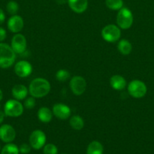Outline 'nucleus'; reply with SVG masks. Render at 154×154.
Here are the masks:
<instances>
[{"mask_svg":"<svg viewBox=\"0 0 154 154\" xmlns=\"http://www.w3.org/2000/svg\"><path fill=\"white\" fill-rule=\"evenodd\" d=\"M7 37L6 30L2 27H0V42H2Z\"/></svg>","mask_w":154,"mask_h":154,"instance_id":"obj_28","label":"nucleus"},{"mask_svg":"<svg viewBox=\"0 0 154 154\" xmlns=\"http://www.w3.org/2000/svg\"><path fill=\"white\" fill-rule=\"evenodd\" d=\"M147 92L146 86L140 80H133L128 85V93L135 99H140L146 95Z\"/></svg>","mask_w":154,"mask_h":154,"instance_id":"obj_6","label":"nucleus"},{"mask_svg":"<svg viewBox=\"0 0 154 154\" xmlns=\"http://www.w3.org/2000/svg\"><path fill=\"white\" fill-rule=\"evenodd\" d=\"M24 106L22 103L17 99H9L4 106V113L6 116L11 117H20L24 113Z\"/></svg>","mask_w":154,"mask_h":154,"instance_id":"obj_4","label":"nucleus"},{"mask_svg":"<svg viewBox=\"0 0 154 154\" xmlns=\"http://www.w3.org/2000/svg\"><path fill=\"white\" fill-rule=\"evenodd\" d=\"M0 149H1V146H0Z\"/></svg>","mask_w":154,"mask_h":154,"instance_id":"obj_32","label":"nucleus"},{"mask_svg":"<svg viewBox=\"0 0 154 154\" xmlns=\"http://www.w3.org/2000/svg\"><path fill=\"white\" fill-rule=\"evenodd\" d=\"M51 90V84L48 80L36 78L31 81L29 86V93L35 99L46 96Z\"/></svg>","mask_w":154,"mask_h":154,"instance_id":"obj_1","label":"nucleus"},{"mask_svg":"<svg viewBox=\"0 0 154 154\" xmlns=\"http://www.w3.org/2000/svg\"><path fill=\"white\" fill-rule=\"evenodd\" d=\"M37 116L39 121L47 123L51 122L52 120L53 112L50 108H47V107H42L38 111Z\"/></svg>","mask_w":154,"mask_h":154,"instance_id":"obj_17","label":"nucleus"},{"mask_svg":"<svg viewBox=\"0 0 154 154\" xmlns=\"http://www.w3.org/2000/svg\"><path fill=\"white\" fill-rule=\"evenodd\" d=\"M68 5L71 10L77 14H82L87 10L88 0H68Z\"/></svg>","mask_w":154,"mask_h":154,"instance_id":"obj_14","label":"nucleus"},{"mask_svg":"<svg viewBox=\"0 0 154 154\" xmlns=\"http://www.w3.org/2000/svg\"><path fill=\"white\" fill-rule=\"evenodd\" d=\"M110 84L112 88L117 91H121V90H124L126 87V80L119 75H115L110 78Z\"/></svg>","mask_w":154,"mask_h":154,"instance_id":"obj_15","label":"nucleus"},{"mask_svg":"<svg viewBox=\"0 0 154 154\" xmlns=\"http://www.w3.org/2000/svg\"><path fill=\"white\" fill-rule=\"evenodd\" d=\"M134 21L132 12L128 8H122L119 10L116 17L118 26L122 29H128L132 26Z\"/></svg>","mask_w":154,"mask_h":154,"instance_id":"obj_3","label":"nucleus"},{"mask_svg":"<svg viewBox=\"0 0 154 154\" xmlns=\"http://www.w3.org/2000/svg\"><path fill=\"white\" fill-rule=\"evenodd\" d=\"M7 26L8 29L11 32L19 33L24 28V20L20 15H12L8 20Z\"/></svg>","mask_w":154,"mask_h":154,"instance_id":"obj_13","label":"nucleus"},{"mask_svg":"<svg viewBox=\"0 0 154 154\" xmlns=\"http://www.w3.org/2000/svg\"><path fill=\"white\" fill-rule=\"evenodd\" d=\"M2 98H3V93H2V91L1 90V89H0V102L2 101Z\"/></svg>","mask_w":154,"mask_h":154,"instance_id":"obj_31","label":"nucleus"},{"mask_svg":"<svg viewBox=\"0 0 154 154\" xmlns=\"http://www.w3.org/2000/svg\"><path fill=\"white\" fill-rule=\"evenodd\" d=\"M44 154H57V147L53 144H45L43 149Z\"/></svg>","mask_w":154,"mask_h":154,"instance_id":"obj_25","label":"nucleus"},{"mask_svg":"<svg viewBox=\"0 0 154 154\" xmlns=\"http://www.w3.org/2000/svg\"><path fill=\"white\" fill-rule=\"evenodd\" d=\"M16 137V132L13 126L4 124L0 126V139L5 143H11Z\"/></svg>","mask_w":154,"mask_h":154,"instance_id":"obj_12","label":"nucleus"},{"mask_svg":"<svg viewBox=\"0 0 154 154\" xmlns=\"http://www.w3.org/2000/svg\"><path fill=\"white\" fill-rule=\"evenodd\" d=\"M106 6L113 11H119L123 8V0H105Z\"/></svg>","mask_w":154,"mask_h":154,"instance_id":"obj_21","label":"nucleus"},{"mask_svg":"<svg viewBox=\"0 0 154 154\" xmlns=\"http://www.w3.org/2000/svg\"><path fill=\"white\" fill-rule=\"evenodd\" d=\"M69 125L73 129L79 131L84 127V120L79 115H74L69 118Z\"/></svg>","mask_w":154,"mask_h":154,"instance_id":"obj_20","label":"nucleus"},{"mask_svg":"<svg viewBox=\"0 0 154 154\" xmlns=\"http://www.w3.org/2000/svg\"><path fill=\"white\" fill-rule=\"evenodd\" d=\"M35 105H36V99L33 96L26 99L24 104V107H25L27 109H33Z\"/></svg>","mask_w":154,"mask_h":154,"instance_id":"obj_26","label":"nucleus"},{"mask_svg":"<svg viewBox=\"0 0 154 154\" xmlns=\"http://www.w3.org/2000/svg\"><path fill=\"white\" fill-rule=\"evenodd\" d=\"M14 72L19 78H27L33 72V66L28 61L21 60L15 64Z\"/></svg>","mask_w":154,"mask_h":154,"instance_id":"obj_10","label":"nucleus"},{"mask_svg":"<svg viewBox=\"0 0 154 154\" xmlns=\"http://www.w3.org/2000/svg\"><path fill=\"white\" fill-rule=\"evenodd\" d=\"M30 150H31V146H30V144L29 145L27 144H23L19 147L20 153L23 154H27L30 153Z\"/></svg>","mask_w":154,"mask_h":154,"instance_id":"obj_27","label":"nucleus"},{"mask_svg":"<svg viewBox=\"0 0 154 154\" xmlns=\"http://www.w3.org/2000/svg\"><path fill=\"white\" fill-rule=\"evenodd\" d=\"M55 78L57 81L64 82V81H66L70 78V73L66 69H60L56 73Z\"/></svg>","mask_w":154,"mask_h":154,"instance_id":"obj_23","label":"nucleus"},{"mask_svg":"<svg viewBox=\"0 0 154 154\" xmlns=\"http://www.w3.org/2000/svg\"><path fill=\"white\" fill-rule=\"evenodd\" d=\"M53 114L61 120H67L70 117L71 109L68 105L63 103H57L53 106Z\"/></svg>","mask_w":154,"mask_h":154,"instance_id":"obj_11","label":"nucleus"},{"mask_svg":"<svg viewBox=\"0 0 154 154\" xmlns=\"http://www.w3.org/2000/svg\"><path fill=\"white\" fill-rule=\"evenodd\" d=\"M29 90L23 84H17L12 88L11 93L13 97L17 100H23L26 99L28 95Z\"/></svg>","mask_w":154,"mask_h":154,"instance_id":"obj_16","label":"nucleus"},{"mask_svg":"<svg viewBox=\"0 0 154 154\" xmlns=\"http://www.w3.org/2000/svg\"><path fill=\"white\" fill-rule=\"evenodd\" d=\"M5 14L4 11L0 8V25L5 22Z\"/></svg>","mask_w":154,"mask_h":154,"instance_id":"obj_29","label":"nucleus"},{"mask_svg":"<svg viewBox=\"0 0 154 154\" xmlns=\"http://www.w3.org/2000/svg\"><path fill=\"white\" fill-rule=\"evenodd\" d=\"M6 10L8 13L11 15L17 14L19 11V5L15 1H9L6 5Z\"/></svg>","mask_w":154,"mask_h":154,"instance_id":"obj_24","label":"nucleus"},{"mask_svg":"<svg viewBox=\"0 0 154 154\" xmlns=\"http://www.w3.org/2000/svg\"><path fill=\"white\" fill-rule=\"evenodd\" d=\"M5 115V113L0 111V124H1V123L3 122V120H4Z\"/></svg>","mask_w":154,"mask_h":154,"instance_id":"obj_30","label":"nucleus"},{"mask_svg":"<svg viewBox=\"0 0 154 154\" xmlns=\"http://www.w3.org/2000/svg\"><path fill=\"white\" fill-rule=\"evenodd\" d=\"M16 54L8 44L0 42V68L8 69L14 63Z\"/></svg>","mask_w":154,"mask_h":154,"instance_id":"obj_2","label":"nucleus"},{"mask_svg":"<svg viewBox=\"0 0 154 154\" xmlns=\"http://www.w3.org/2000/svg\"><path fill=\"white\" fill-rule=\"evenodd\" d=\"M104 147L101 143L98 141H93L88 144L87 147V154H103Z\"/></svg>","mask_w":154,"mask_h":154,"instance_id":"obj_19","label":"nucleus"},{"mask_svg":"<svg viewBox=\"0 0 154 154\" xmlns=\"http://www.w3.org/2000/svg\"><path fill=\"white\" fill-rule=\"evenodd\" d=\"M117 48L119 53L122 55H129L132 51V45L129 41L126 40V39H122L118 43Z\"/></svg>","mask_w":154,"mask_h":154,"instance_id":"obj_18","label":"nucleus"},{"mask_svg":"<svg viewBox=\"0 0 154 154\" xmlns=\"http://www.w3.org/2000/svg\"><path fill=\"white\" fill-rule=\"evenodd\" d=\"M19 147L11 143H7L1 150V154H19Z\"/></svg>","mask_w":154,"mask_h":154,"instance_id":"obj_22","label":"nucleus"},{"mask_svg":"<svg viewBox=\"0 0 154 154\" xmlns=\"http://www.w3.org/2000/svg\"><path fill=\"white\" fill-rule=\"evenodd\" d=\"M30 144L32 148L35 150H39L43 146L45 145L46 143V135L45 132H42L40 129L34 130L30 136Z\"/></svg>","mask_w":154,"mask_h":154,"instance_id":"obj_8","label":"nucleus"},{"mask_svg":"<svg viewBox=\"0 0 154 154\" xmlns=\"http://www.w3.org/2000/svg\"><path fill=\"white\" fill-rule=\"evenodd\" d=\"M101 36L106 42L113 43L119 41L120 38L121 30L118 26L114 24H109L102 29Z\"/></svg>","mask_w":154,"mask_h":154,"instance_id":"obj_5","label":"nucleus"},{"mask_svg":"<svg viewBox=\"0 0 154 154\" xmlns=\"http://www.w3.org/2000/svg\"><path fill=\"white\" fill-rule=\"evenodd\" d=\"M87 87L86 81L83 77L76 75L73 76L69 81V87L71 91L75 96H81L85 93Z\"/></svg>","mask_w":154,"mask_h":154,"instance_id":"obj_7","label":"nucleus"},{"mask_svg":"<svg viewBox=\"0 0 154 154\" xmlns=\"http://www.w3.org/2000/svg\"><path fill=\"white\" fill-rule=\"evenodd\" d=\"M27 39L24 35L16 33L11 39V47L16 54H22L27 50Z\"/></svg>","mask_w":154,"mask_h":154,"instance_id":"obj_9","label":"nucleus"}]
</instances>
